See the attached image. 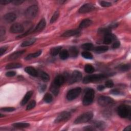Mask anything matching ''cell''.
<instances>
[{"label": "cell", "mask_w": 131, "mask_h": 131, "mask_svg": "<svg viewBox=\"0 0 131 131\" xmlns=\"http://www.w3.org/2000/svg\"><path fill=\"white\" fill-rule=\"evenodd\" d=\"M117 113L118 115L121 118H130L131 114V108L128 105H121L118 108Z\"/></svg>", "instance_id": "obj_1"}, {"label": "cell", "mask_w": 131, "mask_h": 131, "mask_svg": "<svg viewBox=\"0 0 131 131\" xmlns=\"http://www.w3.org/2000/svg\"><path fill=\"white\" fill-rule=\"evenodd\" d=\"M108 77V75L105 74H92L85 76L82 80L83 83H89L90 82H93L97 81L100 80Z\"/></svg>", "instance_id": "obj_2"}, {"label": "cell", "mask_w": 131, "mask_h": 131, "mask_svg": "<svg viewBox=\"0 0 131 131\" xmlns=\"http://www.w3.org/2000/svg\"><path fill=\"white\" fill-rule=\"evenodd\" d=\"M94 96L95 92L93 89H89L88 90H87L83 98V105L85 106H86L92 104L93 102Z\"/></svg>", "instance_id": "obj_3"}, {"label": "cell", "mask_w": 131, "mask_h": 131, "mask_svg": "<svg viewBox=\"0 0 131 131\" xmlns=\"http://www.w3.org/2000/svg\"><path fill=\"white\" fill-rule=\"evenodd\" d=\"M93 117V114L91 112H87L78 116L74 121V123L76 124L86 123L90 121Z\"/></svg>", "instance_id": "obj_4"}, {"label": "cell", "mask_w": 131, "mask_h": 131, "mask_svg": "<svg viewBox=\"0 0 131 131\" xmlns=\"http://www.w3.org/2000/svg\"><path fill=\"white\" fill-rule=\"evenodd\" d=\"M38 11V6L36 5H33L27 8L25 12V14L27 18L29 19H32L36 17Z\"/></svg>", "instance_id": "obj_5"}, {"label": "cell", "mask_w": 131, "mask_h": 131, "mask_svg": "<svg viewBox=\"0 0 131 131\" xmlns=\"http://www.w3.org/2000/svg\"><path fill=\"white\" fill-rule=\"evenodd\" d=\"M98 104L101 107H108L111 106L114 103V100L109 96H101L98 99Z\"/></svg>", "instance_id": "obj_6"}, {"label": "cell", "mask_w": 131, "mask_h": 131, "mask_svg": "<svg viewBox=\"0 0 131 131\" xmlns=\"http://www.w3.org/2000/svg\"><path fill=\"white\" fill-rule=\"evenodd\" d=\"M81 89L79 87L70 90L67 94V98L68 100L71 101L76 98L80 94Z\"/></svg>", "instance_id": "obj_7"}, {"label": "cell", "mask_w": 131, "mask_h": 131, "mask_svg": "<svg viewBox=\"0 0 131 131\" xmlns=\"http://www.w3.org/2000/svg\"><path fill=\"white\" fill-rule=\"evenodd\" d=\"M82 77V75L81 73L77 70L73 71L71 74L69 80V83L72 84L76 82L79 81Z\"/></svg>", "instance_id": "obj_8"}, {"label": "cell", "mask_w": 131, "mask_h": 131, "mask_svg": "<svg viewBox=\"0 0 131 131\" xmlns=\"http://www.w3.org/2000/svg\"><path fill=\"white\" fill-rule=\"evenodd\" d=\"M70 117L71 114L69 112H63L56 117L54 121V123H59L63 121H66L68 120Z\"/></svg>", "instance_id": "obj_9"}, {"label": "cell", "mask_w": 131, "mask_h": 131, "mask_svg": "<svg viewBox=\"0 0 131 131\" xmlns=\"http://www.w3.org/2000/svg\"><path fill=\"white\" fill-rule=\"evenodd\" d=\"M95 9L94 5L91 4H85L82 6L79 9V12L80 13H86L93 11Z\"/></svg>", "instance_id": "obj_10"}, {"label": "cell", "mask_w": 131, "mask_h": 131, "mask_svg": "<svg viewBox=\"0 0 131 131\" xmlns=\"http://www.w3.org/2000/svg\"><path fill=\"white\" fill-rule=\"evenodd\" d=\"M24 30V28L23 26L19 23H16L13 24L10 28V31L12 33H22Z\"/></svg>", "instance_id": "obj_11"}, {"label": "cell", "mask_w": 131, "mask_h": 131, "mask_svg": "<svg viewBox=\"0 0 131 131\" xmlns=\"http://www.w3.org/2000/svg\"><path fill=\"white\" fill-rule=\"evenodd\" d=\"M80 31L78 29H72L66 31L62 34V36L65 37H69L73 36L78 35L80 34Z\"/></svg>", "instance_id": "obj_12"}, {"label": "cell", "mask_w": 131, "mask_h": 131, "mask_svg": "<svg viewBox=\"0 0 131 131\" xmlns=\"http://www.w3.org/2000/svg\"><path fill=\"white\" fill-rule=\"evenodd\" d=\"M46 20L44 19H41L39 21L38 24L37 25L36 27L33 29V32H38L41 31L46 27Z\"/></svg>", "instance_id": "obj_13"}, {"label": "cell", "mask_w": 131, "mask_h": 131, "mask_svg": "<svg viewBox=\"0 0 131 131\" xmlns=\"http://www.w3.org/2000/svg\"><path fill=\"white\" fill-rule=\"evenodd\" d=\"M17 19V16L13 12H9L4 16V20L7 23H12Z\"/></svg>", "instance_id": "obj_14"}, {"label": "cell", "mask_w": 131, "mask_h": 131, "mask_svg": "<svg viewBox=\"0 0 131 131\" xmlns=\"http://www.w3.org/2000/svg\"><path fill=\"white\" fill-rule=\"evenodd\" d=\"M116 39V37L115 35L110 33L107 35H106L104 37V43L105 44L108 45L110 44L112 42L113 40Z\"/></svg>", "instance_id": "obj_15"}, {"label": "cell", "mask_w": 131, "mask_h": 131, "mask_svg": "<svg viewBox=\"0 0 131 131\" xmlns=\"http://www.w3.org/2000/svg\"><path fill=\"white\" fill-rule=\"evenodd\" d=\"M25 71L30 75L34 77H36L38 75V73L37 71L36 70V69L34 68L31 66L26 67L25 69Z\"/></svg>", "instance_id": "obj_16"}, {"label": "cell", "mask_w": 131, "mask_h": 131, "mask_svg": "<svg viewBox=\"0 0 131 131\" xmlns=\"http://www.w3.org/2000/svg\"><path fill=\"white\" fill-rule=\"evenodd\" d=\"M65 81V77L62 75H59L55 77L54 80V83L60 87L64 83Z\"/></svg>", "instance_id": "obj_17"}, {"label": "cell", "mask_w": 131, "mask_h": 131, "mask_svg": "<svg viewBox=\"0 0 131 131\" xmlns=\"http://www.w3.org/2000/svg\"><path fill=\"white\" fill-rule=\"evenodd\" d=\"M92 24V21L89 19H85L83 20L79 24V28L80 29H83L89 27Z\"/></svg>", "instance_id": "obj_18"}, {"label": "cell", "mask_w": 131, "mask_h": 131, "mask_svg": "<svg viewBox=\"0 0 131 131\" xmlns=\"http://www.w3.org/2000/svg\"><path fill=\"white\" fill-rule=\"evenodd\" d=\"M33 95V91H30L29 92H28L25 95V96L24 97L23 99H22L21 104L22 106H25L30 100V99L31 98V96Z\"/></svg>", "instance_id": "obj_19"}, {"label": "cell", "mask_w": 131, "mask_h": 131, "mask_svg": "<svg viewBox=\"0 0 131 131\" xmlns=\"http://www.w3.org/2000/svg\"><path fill=\"white\" fill-rule=\"evenodd\" d=\"M25 52V50L20 51L16 52H14V53H12L11 55H10V56L8 57L9 60H13L17 59L19 57L22 56Z\"/></svg>", "instance_id": "obj_20"}, {"label": "cell", "mask_w": 131, "mask_h": 131, "mask_svg": "<svg viewBox=\"0 0 131 131\" xmlns=\"http://www.w3.org/2000/svg\"><path fill=\"white\" fill-rule=\"evenodd\" d=\"M69 56L72 57H76L78 55L79 51L75 47H71L68 51Z\"/></svg>", "instance_id": "obj_21"}, {"label": "cell", "mask_w": 131, "mask_h": 131, "mask_svg": "<svg viewBox=\"0 0 131 131\" xmlns=\"http://www.w3.org/2000/svg\"><path fill=\"white\" fill-rule=\"evenodd\" d=\"M36 39L35 38H30V39L24 41L23 42H22V43L21 44V47H25L31 46L32 44H33V43L36 41Z\"/></svg>", "instance_id": "obj_22"}, {"label": "cell", "mask_w": 131, "mask_h": 131, "mask_svg": "<svg viewBox=\"0 0 131 131\" xmlns=\"http://www.w3.org/2000/svg\"><path fill=\"white\" fill-rule=\"evenodd\" d=\"M109 49V47L106 46H98L94 49V51L97 53H101L107 51Z\"/></svg>", "instance_id": "obj_23"}, {"label": "cell", "mask_w": 131, "mask_h": 131, "mask_svg": "<svg viewBox=\"0 0 131 131\" xmlns=\"http://www.w3.org/2000/svg\"><path fill=\"white\" fill-rule=\"evenodd\" d=\"M30 124L26 122H17L12 124V126L17 128H24L28 127Z\"/></svg>", "instance_id": "obj_24"}, {"label": "cell", "mask_w": 131, "mask_h": 131, "mask_svg": "<svg viewBox=\"0 0 131 131\" xmlns=\"http://www.w3.org/2000/svg\"><path fill=\"white\" fill-rule=\"evenodd\" d=\"M62 47L61 46H57V47H54L50 50V53L53 56H56L58 54H59L60 53V52L62 50Z\"/></svg>", "instance_id": "obj_25"}, {"label": "cell", "mask_w": 131, "mask_h": 131, "mask_svg": "<svg viewBox=\"0 0 131 131\" xmlns=\"http://www.w3.org/2000/svg\"><path fill=\"white\" fill-rule=\"evenodd\" d=\"M41 54V51L39 50L35 53H31L29 54V55H28L26 57H25V60H30L32 59H34V58H36L37 57H38L40 55V54Z\"/></svg>", "instance_id": "obj_26"}, {"label": "cell", "mask_w": 131, "mask_h": 131, "mask_svg": "<svg viewBox=\"0 0 131 131\" xmlns=\"http://www.w3.org/2000/svg\"><path fill=\"white\" fill-rule=\"evenodd\" d=\"M39 76L40 78L44 82H48L50 80L49 75L45 72H43V71L40 72Z\"/></svg>", "instance_id": "obj_27"}, {"label": "cell", "mask_w": 131, "mask_h": 131, "mask_svg": "<svg viewBox=\"0 0 131 131\" xmlns=\"http://www.w3.org/2000/svg\"><path fill=\"white\" fill-rule=\"evenodd\" d=\"M22 67V64L20 63H10L6 65V69H17L21 68Z\"/></svg>", "instance_id": "obj_28"}, {"label": "cell", "mask_w": 131, "mask_h": 131, "mask_svg": "<svg viewBox=\"0 0 131 131\" xmlns=\"http://www.w3.org/2000/svg\"><path fill=\"white\" fill-rule=\"evenodd\" d=\"M111 30L110 28H99L98 30V34L104 35L105 36L106 35L109 34L111 33Z\"/></svg>", "instance_id": "obj_29"}, {"label": "cell", "mask_w": 131, "mask_h": 131, "mask_svg": "<svg viewBox=\"0 0 131 131\" xmlns=\"http://www.w3.org/2000/svg\"><path fill=\"white\" fill-rule=\"evenodd\" d=\"M69 56V54L68 51L66 49L61 50V51L60 53V57L63 60H67Z\"/></svg>", "instance_id": "obj_30"}, {"label": "cell", "mask_w": 131, "mask_h": 131, "mask_svg": "<svg viewBox=\"0 0 131 131\" xmlns=\"http://www.w3.org/2000/svg\"><path fill=\"white\" fill-rule=\"evenodd\" d=\"M59 90H60V86L56 85L54 83L53 84L51 85L50 90L52 92V93L55 96L57 95L59 93Z\"/></svg>", "instance_id": "obj_31"}, {"label": "cell", "mask_w": 131, "mask_h": 131, "mask_svg": "<svg viewBox=\"0 0 131 131\" xmlns=\"http://www.w3.org/2000/svg\"><path fill=\"white\" fill-rule=\"evenodd\" d=\"M94 70H95L94 68L91 65L87 64L84 67V71L87 73H89V74L92 73L94 72Z\"/></svg>", "instance_id": "obj_32"}, {"label": "cell", "mask_w": 131, "mask_h": 131, "mask_svg": "<svg viewBox=\"0 0 131 131\" xmlns=\"http://www.w3.org/2000/svg\"><path fill=\"white\" fill-rule=\"evenodd\" d=\"M93 45L92 43H85L82 45L81 48L84 50H91L92 49Z\"/></svg>", "instance_id": "obj_33"}, {"label": "cell", "mask_w": 131, "mask_h": 131, "mask_svg": "<svg viewBox=\"0 0 131 131\" xmlns=\"http://www.w3.org/2000/svg\"><path fill=\"white\" fill-rule=\"evenodd\" d=\"M43 100L46 103H50L53 100V97L51 94L49 93H46L43 97Z\"/></svg>", "instance_id": "obj_34"}, {"label": "cell", "mask_w": 131, "mask_h": 131, "mask_svg": "<svg viewBox=\"0 0 131 131\" xmlns=\"http://www.w3.org/2000/svg\"><path fill=\"white\" fill-rule=\"evenodd\" d=\"M81 55L83 58L85 59H88V60H91L93 57L92 54L88 51L83 52L81 54Z\"/></svg>", "instance_id": "obj_35"}, {"label": "cell", "mask_w": 131, "mask_h": 131, "mask_svg": "<svg viewBox=\"0 0 131 131\" xmlns=\"http://www.w3.org/2000/svg\"><path fill=\"white\" fill-rule=\"evenodd\" d=\"M59 16H60V11H55L54 12V13L53 14V15L52 16V17H51V18L50 23H53L55 22H56V20L59 18Z\"/></svg>", "instance_id": "obj_36"}, {"label": "cell", "mask_w": 131, "mask_h": 131, "mask_svg": "<svg viewBox=\"0 0 131 131\" xmlns=\"http://www.w3.org/2000/svg\"><path fill=\"white\" fill-rule=\"evenodd\" d=\"M94 126L95 127H97L100 129H103L105 126V124L103 122L97 121V122H95L94 123Z\"/></svg>", "instance_id": "obj_37"}, {"label": "cell", "mask_w": 131, "mask_h": 131, "mask_svg": "<svg viewBox=\"0 0 131 131\" xmlns=\"http://www.w3.org/2000/svg\"><path fill=\"white\" fill-rule=\"evenodd\" d=\"M119 69L121 71H123V72L127 71L129 70L130 65L129 64H124L119 66Z\"/></svg>", "instance_id": "obj_38"}, {"label": "cell", "mask_w": 131, "mask_h": 131, "mask_svg": "<svg viewBox=\"0 0 131 131\" xmlns=\"http://www.w3.org/2000/svg\"><path fill=\"white\" fill-rule=\"evenodd\" d=\"M36 105V102L34 100H32L31 102H30V103L28 105L26 110H30L32 109H33Z\"/></svg>", "instance_id": "obj_39"}, {"label": "cell", "mask_w": 131, "mask_h": 131, "mask_svg": "<svg viewBox=\"0 0 131 131\" xmlns=\"http://www.w3.org/2000/svg\"><path fill=\"white\" fill-rule=\"evenodd\" d=\"M105 85L106 87L109 88H112V87L114 86V82L112 80H108L106 82Z\"/></svg>", "instance_id": "obj_40"}, {"label": "cell", "mask_w": 131, "mask_h": 131, "mask_svg": "<svg viewBox=\"0 0 131 131\" xmlns=\"http://www.w3.org/2000/svg\"><path fill=\"white\" fill-rule=\"evenodd\" d=\"M100 5L102 6V7H108L111 6V3L108 2H106V1H101L100 2Z\"/></svg>", "instance_id": "obj_41"}, {"label": "cell", "mask_w": 131, "mask_h": 131, "mask_svg": "<svg viewBox=\"0 0 131 131\" xmlns=\"http://www.w3.org/2000/svg\"><path fill=\"white\" fill-rule=\"evenodd\" d=\"M24 2V1L23 0H13V1H12L11 3L14 5H20Z\"/></svg>", "instance_id": "obj_42"}, {"label": "cell", "mask_w": 131, "mask_h": 131, "mask_svg": "<svg viewBox=\"0 0 131 131\" xmlns=\"http://www.w3.org/2000/svg\"><path fill=\"white\" fill-rule=\"evenodd\" d=\"M15 108L12 107H6L1 109V110L4 112H13L15 110Z\"/></svg>", "instance_id": "obj_43"}, {"label": "cell", "mask_w": 131, "mask_h": 131, "mask_svg": "<svg viewBox=\"0 0 131 131\" xmlns=\"http://www.w3.org/2000/svg\"><path fill=\"white\" fill-rule=\"evenodd\" d=\"M5 33H6V30L5 28L4 27L1 26L0 27V36H1V38L5 34Z\"/></svg>", "instance_id": "obj_44"}, {"label": "cell", "mask_w": 131, "mask_h": 131, "mask_svg": "<svg viewBox=\"0 0 131 131\" xmlns=\"http://www.w3.org/2000/svg\"><path fill=\"white\" fill-rule=\"evenodd\" d=\"M8 46H4L0 48V55L2 56L7 50Z\"/></svg>", "instance_id": "obj_45"}, {"label": "cell", "mask_w": 131, "mask_h": 131, "mask_svg": "<svg viewBox=\"0 0 131 131\" xmlns=\"http://www.w3.org/2000/svg\"><path fill=\"white\" fill-rule=\"evenodd\" d=\"M46 88H47L46 85L42 84L39 86L38 89H39V91L40 92H44L45 90L46 89Z\"/></svg>", "instance_id": "obj_46"}, {"label": "cell", "mask_w": 131, "mask_h": 131, "mask_svg": "<svg viewBox=\"0 0 131 131\" xmlns=\"http://www.w3.org/2000/svg\"><path fill=\"white\" fill-rule=\"evenodd\" d=\"M11 2V0H0V4L1 5H6Z\"/></svg>", "instance_id": "obj_47"}, {"label": "cell", "mask_w": 131, "mask_h": 131, "mask_svg": "<svg viewBox=\"0 0 131 131\" xmlns=\"http://www.w3.org/2000/svg\"><path fill=\"white\" fill-rule=\"evenodd\" d=\"M16 74V72H14L13 71H11L7 72L6 73V76L7 77H13V76H15Z\"/></svg>", "instance_id": "obj_48"}, {"label": "cell", "mask_w": 131, "mask_h": 131, "mask_svg": "<svg viewBox=\"0 0 131 131\" xmlns=\"http://www.w3.org/2000/svg\"><path fill=\"white\" fill-rule=\"evenodd\" d=\"M120 43L119 41H115L112 45V47L114 49H117L120 47Z\"/></svg>", "instance_id": "obj_49"}, {"label": "cell", "mask_w": 131, "mask_h": 131, "mask_svg": "<svg viewBox=\"0 0 131 131\" xmlns=\"http://www.w3.org/2000/svg\"><path fill=\"white\" fill-rule=\"evenodd\" d=\"M84 130H94L95 129V127L93 126H85L84 128Z\"/></svg>", "instance_id": "obj_50"}, {"label": "cell", "mask_w": 131, "mask_h": 131, "mask_svg": "<svg viewBox=\"0 0 131 131\" xmlns=\"http://www.w3.org/2000/svg\"><path fill=\"white\" fill-rule=\"evenodd\" d=\"M111 93L113 94H114V95H118L120 93V91L118 90H116V89H114V90H112L111 91Z\"/></svg>", "instance_id": "obj_51"}, {"label": "cell", "mask_w": 131, "mask_h": 131, "mask_svg": "<svg viewBox=\"0 0 131 131\" xmlns=\"http://www.w3.org/2000/svg\"><path fill=\"white\" fill-rule=\"evenodd\" d=\"M105 89V86L103 85H99L97 86V89L98 90L100 91H103L104 89Z\"/></svg>", "instance_id": "obj_52"}, {"label": "cell", "mask_w": 131, "mask_h": 131, "mask_svg": "<svg viewBox=\"0 0 131 131\" xmlns=\"http://www.w3.org/2000/svg\"><path fill=\"white\" fill-rule=\"evenodd\" d=\"M118 24H111L109 26V28L111 29V28H115L118 26Z\"/></svg>", "instance_id": "obj_53"}, {"label": "cell", "mask_w": 131, "mask_h": 131, "mask_svg": "<svg viewBox=\"0 0 131 131\" xmlns=\"http://www.w3.org/2000/svg\"><path fill=\"white\" fill-rule=\"evenodd\" d=\"M131 126L130 125H128V126H127V127H126L124 129V130L125 131V130H130V129H131V127H130Z\"/></svg>", "instance_id": "obj_54"}, {"label": "cell", "mask_w": 131, "mask_h": 131, "mask_svg": "<svg viewBox=\"0 0 131 131\" xmlns=\"http://www.w3.org/2000/svg\"><path fill=\"white\" fill-rule=\"evenodd\" d=\"M2 117H4V115H3V114H0V117L2 118Z\"/></svg>", "instance_id": "obj_55"}]
</instances>
